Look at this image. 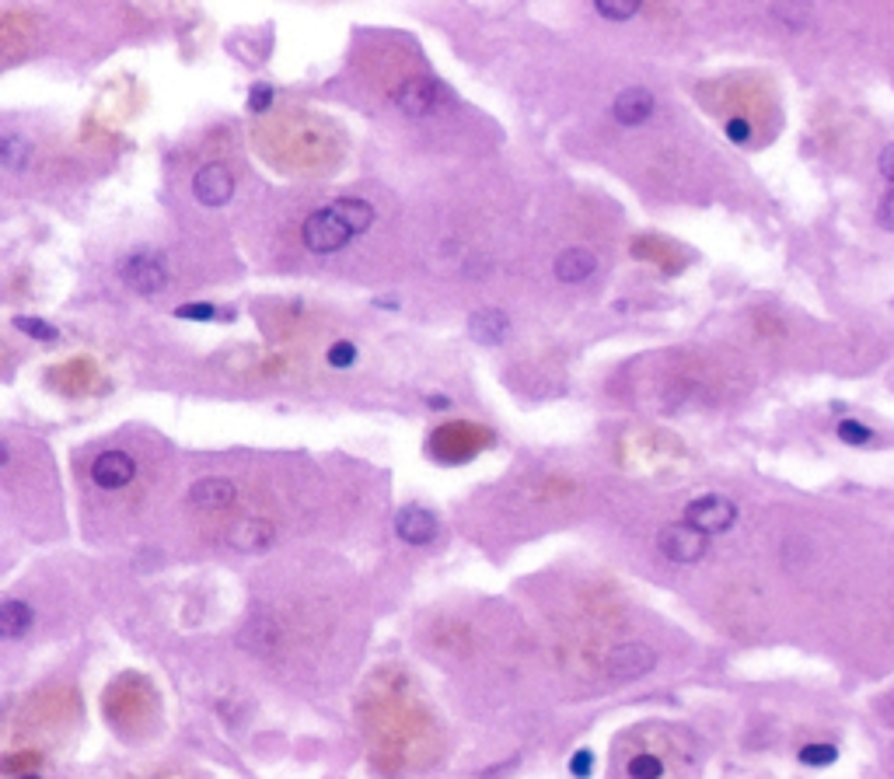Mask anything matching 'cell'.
Masks as SVG:
<instances>
[{
	"label": "cell",
	"mask_w": 894,
	"mask_h": 779,
	"mask_svg": "<svg viewBox=\"0 0 894 779\" xmlns=\"http://www.w3.org/2000/svg\"><path fill=\"white\" fill-rule=\"evenodd\" d=\"M301 242L308 245L315 256H332V252L346 249V245L353 242V231L346 228V224L339 221V217L332 214L329 207H325V210H315V214L304 221Z\"/></svg>",
	"instance_id": "1"
},
{
	"label": "cell",
	"mask_w": 894,
	"mask_h": 779,
	"mask_svg": "<svg viewBox=\"0 0 894 779\" xmlns=\"http://www.w3.org/2000/svg\"><path fill=\"white\" fill-rule=\"evenodd\" d=\"M657 549L661 556H668L671 563H699L709 549V535H702L699 528H692L688 521L664 524L657 535Z\"/></svg>",
	"instance_id": "2"
},
{
	"label": "cell",
	"mask_w": 894,
	"mask_h": 779,
	"mask_svg": "<svg viewBox=\"0 0 894 779\" xmlns=\"http://www.w3.org/2000/svg\"><path fill=\"white\" fill-rule=\"evenodd\" d=\"M119 276H123L126 287L137 290V294H144V297L161 294V290L168 287L165 262L158 256H151V252H133V256H126L119 262Z\"/></svg>",
	"instance_id": "3"
},
{
	"label": "cell",
	"mask_w": 894,
	"mask_h": 779,
	"mask_svg": "<svg viewBox=\"0 0 894 779\" xmlns=\"http://www.w3.org/2000/svg\"><path fill=\"white\" fill-rule=\"evenodd\" d=\"M657 664V654L647 647V643H619L615 650H608L605 657V671L608 678H615V682H629V678H640L647 675V671H654Z\"/></svg>",
	"instance_id": "4"
},
{
	"label": "cell",
	"mask_w": 894,
	"mask_h": 779,
	"mask_svg": "<svg viewBox=\"0 0 894 779\" xmlns=\"http://www.w3.org/2000/svg\"><path fill=\"white\" fill-rule=\"evenodd\" d=\"M685 521L692 528H699L702 535H720V531H727L737 521V507L727 497L709 493V497H699L685 507Z\"/></svg>",
	"instance_id": "5"
},
{
	"label": "cell",
	"mask_w": 894,
	"mask_h": 779,
	"mask_svg": "<svg viewBox=\"0 0 894 779\" xmlns=\"http://www.w3.org/2000/svg\"><path fill=\"white\" fill-rule=\"evenodd\" d=\"M441 102H444L441 84L430 81V77H413V81H402L395 88V105L406 116H430Z\"/></svg>",
	"instance_id": "6"
},
{
	"label": "cell",
	"mask_w": 894,
	"mask_h": 779,
	"mask_svg": "<svg viewBox=\"0 0 894 779\" xmlns=\"http://www.w3.org/2000/svg\"><path fill=\"white\" fill-rule=\"evenodd\" d=\"M133 476H137V462L126 451H102L91 462V479L102 490H123L126 483H133Z\"/></svg>",
	"instance_id": "7"
},
{
	"label": "cell",
	"mask_w": 894,
	"mask_h": 779,
	"mask_svg": "<svg viewBox=\"0 0 894 779\" xmlns=\"http://www.w3.org/2000/svg\"><path fill=\"white\" fill-rule=\"evenodd\" d=\"M193 193L196 200L203 203V207H224L227 200H231L234 193V179L231 172H227L224 165H203L200 172H196L193 179Z\"/></svg>",
	"instance_id": "8"
},
{
	"label": "cell",
	"mask_w": 894,
	"mask_h": 779,
	"mask_svg": "<svg viewBox=\"0 0 894 779\" xmlns=\"http://www.w3.org/2000/svg\"><path fill=\"white\" fill-rule=\"evenodd\" d=\"M395 535L409 545H430L437 538V518L420 504H409L395 514Z\"/></svg>",
	"instance_id": "9"
},
{
	"label": "cell",
	"mask_w": 894,
	"mask_h": 779,
	"mask_svg": "<svg viewBox=\"0 0 894 779\" xmlns=\"http://www.w3.org/2000/svg\"><path fill=\"white\" fill-rule=\"evenodd\" d=\"M657 102L650 88H626L619 98L612 102V116L619 119L622 126H643L650 116H654Z\"/></svg>",
	"instance_id": "10"
},
{
	"label": "cell",
	"mask_w": 894,
	"mask_h": 779,
	"mask_svg": "<svg viewBox=\"0 0 894 779\" xmlns=\"http://www.w3.org/2000/svg\"><path fill=\"white\" fill-rule=\"evenodd\" d=\"M276 538V528L269 521L262 518H252V521H238L231 531H227V545L238 552H262L269 549Z\"/></svg>",
	"instance_id": "11"
},
{
	"label": "cell",
	"mask_w": 894,
	"mask_h": 779,
	"mask_svg": "<svg viewBox=\"0 0 894 779\" xmlns=\"http://www.w3.org/2000/svg\"><path fill=\"white\" fill-rule=\"evenodd\" d=\"M234 497H238V490H234L231 479H200L189 490V504L196 511H224V507L234 504Z\"/></svg>",
	"instance_id": "12"
},
{
	"label": "cell",
	"mask_w": 894,
	"mask_h": 779,
	"mask_svg": "<svg viewBox=\"0 0 894 779\" xmlns=\"http://www.w3.org/2000/svg\"><path fill=\"white\" fill-rule=\"evenodd\" d=\"M507 329H510L507 315L496 311V308L475 311V315L468 318V332H472V339L475 343H482V346H500L503 339H507Z\"/></svg>",
	"instance_id": "13"
},
{
	"label": "cell",
	"mask_w": 894,
	"mask_h": 779,
	"mask_svg": "<svg viewBox=\"0 0 894 779\" xmlns=\"http://www.w3.org/2000/svg\"><path fill=\"white\" fill-rule=\"evenodd\" d=\"M552 269H556V276L563 283H584L598 273V256L591 249H566Z\"/></svg>",
	"instance_id": "14"
},
{
	"label": "cell",
	"mask_w": 894,
	"mask_h": 779,
	"mask_svg": "<svg viewBox=\"0 0 894 779\" xmlns=\"http://www.w3.org/2000/svg\"><path fill=\"white\" fill-rule=\"evenodd\" d=\"M329 210L353 231V238L364 235V231H371V224H374V207L367 200H353V196H346V200L332 203Z\"/></svg>",
	"instance_id": "15"
},
{
	"label": "cell",
	"mask_w": 894,
	"mask_h": 779,
	"mask_svg": "<svg viewBox=\"0 0 894 779\" xmlns=\"http://www.w3.org/2000/svg\"><path fill=\"white\" fill-rule=\"evenodd\" d=\"M32 605H25V601L18 598H7L4 605H0V636L4 640H18V636H25L28 629H32Z\"/></svg>",
	"instance_id": "16"
},
{
	"label": "cell",
	"mask_w": 894,
	"mask_h": 779,
	"mask_svg": "<svg viewBox=\"0 0 894 779\" xmlns=\"http://www.w3.org/2000/svg\"><path fill=\"white\" fill-rule=\"evenodd\" d=\"M0 161H4L11 172H21V168L32 161V144H28L21 133H4V137H0Z\"/></svg>",
	"instance_id": "17"
},
{
	"label": "cell",
	"mask_w": 894,
	"mask_h": 779,
	"mask_svg": "<svg viewBox=\"0 0 894 779\" xmlns=\"http://www.w3.org/2000/svg\"><path fill=\"white\" fill-rule=\"evenodd\" d=\"M772 18H779L786 28H807L811 25V4H772Z\"/></svg>",
	"instance_id": "18"
},
{
	"label": "cell",
	"mask_w": 894,
	"mask_h": 779,
	"mask_svg": "<svg viewBox=\"0 0 894 779\" xmlns=\"http://www.w3.org/2000/svg\"><path fill=\"white\" fill-rule=\"evenodd\" d=\"M11 325H14V329H18V332H25L28 339H35V343H56V339H60V332H56L49 322H42V318H25V315H18Z\"/></svg>",
	"instance_id": "19"
},
{
	"label": "cell",
	"mask_w": 894,
	"mask_h": 779,
	"mask_svg": "<svg viewBox=\"0 0 894 779\" xmlns=\"http://www.w3.org/2000/svg\"><path fill=\"white\" fill-rule=\"evenodd\" d=\"M626 773H629V779H661L664 776V766H661V759H657V755L640 752V755H633V759H629Z\"/></svg>",
	"instance_id": "20"
},
{
	"label": "cell",
	"mask_w": 894,
	"mask_h": 779,
	"mask_svg": "<svg viewBox=\"0 0 894 779\" xmlns=\"http://www.w3.org/2000/svg\"><path fill=\"white\" fill-rule=\"evenodd\" d=\"M594 11L608 21H626V18H633V14H640V0H598Z\"/></svg>",
	"instance_id": "21"
},
{
	"label": "cell",
	"mask_w": 894,
	"mask_h": 779,
	"mask_svg": "<svg viewBox=\"0 0 894 779\" xmlns=\"http://www.w3.org/2000/svg\"><path fill=\"white\" fill-rule=\"evenodd\" d=\"M835 759H839V752H835L832 745H807V748H800V762H804V766H832Z\"/></svg>",
	"instance_id": "22"
},
{
	"label": "cell",
	"mask_w": 894,
	"mask_h": 779,
	"mask_svg": "<svg viewBox=\"0 0 894 779\" xmlns=\"http://www.w3.org/2000/svg\"><path fill=\"white\" fill-rule=\"evenodd\" d=\"M839 437L846 444H874V430H867L863 423H856V420H842L839 423Z\"/></svg>",
	"instance_id": "23"
},
{
	"label": "cell",
	"mask_w": 894,
	"mask_h": 779,
	"mask_svg": "<svg viewBox=\"0 0 894 779\" xmlns=\"http://www.w3.org/2000/svg\"><path fill=\"white\" fill-rule=\"evenodd\" d=\"M353 360H357V346L346 343V339H339L336 346L329 350V364L339 367V371H346V367H353Z\"/></svg>",
	"instance_id": "24"
},
{
	"label": "cell",
	"mask_w": 894,
	"mask_h": 779,
	"mask_svg": "<svg viewBox=\"0 0 894 779\" xmlns=\"http://www.w3.org/2000/svg\"><path fill=\"white\" fill-rule=\"evenodd\" d=\"M269 105H273V88H269V84H255V88L248 91V109L266 112Z\"/></svg>",
	"instance_id": "25"
},
{
	"label": "cell",
	"mask_w": 894,
	"mask_h": 779,
	"mask_svg": "<svg viewBox=\"0 0 894 779\" xmlns=\"http://www.w3.org/2000/svg\"><path fill=\"white\" fill-rule=\"evenodd\" d=\"M175 315L179 318H196V322H210V318H217V308L214 304H182Z\"/></svg>",
	"instance_id": "26"
},
{
	"label": "cell",
	"mask_w": 894,
	"mask_h": 779,
	"mask_svg": "<svg viewBox=\"0 0 894 779\" xmlns=\"http://www.w3.org/2000/svg\"><path fill=\"white\" fill-rule=\"evenodd\" d=\"M591 769H594V755L587 752V748H584V752L573 755V762H570V773H573V776L584 779V776H591Z\"/></svg>",
	"instance_id": "27"
},
{
	"label": "cell",
	"mask_w": 894,
	"mask_h": 779,
	"mask_svg": "<svg viewBox=\"0 0 894 779\" xmlns=\"http://www.w3.org/2000/svg\"><path fill=\"white\" fill-rule=\"evenodd\" d=\"M877 221H881L884 231H894V189L881 200V207H877Z\"/></svg>",
	"instance_id": "28"
},
{
	"label": "cell",
	"mask_w": 894,
	"mask_h": 779,
	"mask_svg": "<svg viewBox=\"0 0 894 779\" xmlns=\"http://www.w3.org/2000/svg\"><path fill=\"white\" fill-rule=\"evenodd\" d=\"M727 137L734 140V144H744V140L751 137V126L744 123V119H730V123H727Z\"/></svg>",
	"instance_id": "29"
},
{
	"label": "cell",
	"mask_w": 894,
	"mask_h": 779,
	"mask_svg": "<svg viewBox=\"0 0 894 779\" xmlns=\"http://www.w3.org/2000/svg\"><path fill=\"white\" fill-rule=\"evenodd\" d=\"M877 165H881V175H884V179L894 182V144L884 147V151H881V161H877Z\"/></svg>",
	"instance_id": "30"
},
{
	"label": "cell",
	"mask_w": 894,
	"mask_h": 779,
	"mask_svg": "<svg viewBox=\"0 0 894 779\" xmlns=\"http://www.w3.org/2000/svg\"><path fill=\"white\" fill-rule=\"evenodd\" d=\"M430 406H434V409H447V406H451V399H444V395H430Z\"/></svg>",
	"instance_id": "31"
},
{
	"label": "cell",
	"mask_w": 894,
	"mask_h": 779,
	"mask_svg": "<svg viewBox=\"0 0 894 779\" xmlns=\"http://www.w3.org/2000/svg\"><path fill=\"white\" fill-rule=\"evenodd\" d=\"M14 779H39L35 773H21V776H14Z\"/></svg>",
	"instance_id": "32"
}]
</instances>
